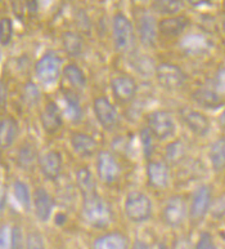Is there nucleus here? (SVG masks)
<instances>
[{"label": "nucleus", "instance_id": "nucleus-6", "mask_svg": "<svg viewBox=\"0 0 225 249\" xmlns=\"http://www.w3.org/2000/svg\"><path fill=\"white\" fill-rule=\"evenodd\" d=\"M212 203V190L209 185H201L194 190L188 207V214L193 223L202 222L206 214L210 212Z\"/></svg>", "mask_w": 225, "mask_h": 249}, {"label": "nucleus", "instance_id": "nucleus-13", "mask_svg": "<svg viewBox=\"0 0 225 249\" xmlns=\"http://www.w3.org/2000/svg\"><path fill=\"white\" fill-rule=\"evenodd\" d=\"M148 183L155 189H165L170 182L169 164L161 160H151L147 164Z\"/></svg>", "mask_w": 225, "mask_h": 249}, {"label": "nucleus", "instance_id": "nucleus-22", "mask_svg": "<svg viewBox=\"0 0 225 249\" xmlns=\"http://www.w3.org/2000/svg\"><path fill=\"white\" fill-rule=\"evenodd\" d=\"M18 136V123L13 118L0 120V149H9Z\"/></svg>", "mask_w": 225, "mask_h": 249}, {"label": "nucleus", "instance_id": "nucleus-34", "mask_svg": "<svg viewBox=\"0 0 225 249\" xmlns=\"http://www.w3.org/2000/svg\"><path fill=\"white\" fill-rule=\"evenodd\" d=\"M13 37V22L11 18L3 17L0 19V44L8 45Z\"/></svg>", "mask_w": 225, "mask_h": 249}, {"label": "nucleus", "instance_id": "nucleus-20", "mask_svg": "<svg viewBox=\"0 0 225 249\" xmlns=\"http://www.w3.org/2000/svg\"><path fill=\"white\" fill-rule=\"evenodd\" d=\"M189 19L185 16H170L160 21L159 31L167 37L179 36L188 27Z\"/></svg>", "mask_w": 225, "mask_h": 249}, {"label": "nucleus", "instance_id": "nucleus-28", "mask_svg": "<svg viewBox=\"0 0 225 249\" xmlns=\"http://www.w3.org/2000/svg\"><path fill=\"white\" fill-rule=\"evenodd\" d=\"M187 156V145L181 140L170 142L165 149V159L170 165H177L184 161Z\"/></svg>", "mask_w": 225, "mask_h": 249}, {"label": "nucleus", "instance_id": "nucleus-15", "mask_svg": "<svg viewBox=\"0 0 225 249\" xmlns=\"http://www.w3.org/2000/svg\"><path fill=\"white\" fill-rule=\"evenodd\" d=\"M33 209L40 222H48L54 209V199L44 189H37L33 193Z\"/></svg>", "mask_w": 225, "mask_h": 249}, {"label": "nucleus", "instance_id": "nucleus-11", "mask_svg": "<svg viewBox=\"0 0 225 249\" xmlns=\"http://www.w3.org/2000/svg\"><path fill=\"white\" fill-rule=\"evenodd\" d=\"M179 115H180L181 122L196 136L203 137L210 132V120L201 111H197L194 108L183 107L179 111Z\"/></svg>", "mask_w": 225, "mask_h": 249}, {"label": "nucleus", "instance_id": "nucleus-9", "mask_svg": "<svg viewBox=\"0 0 225 249\" xmlns=\"http://www.w3.org/2000/svg\"><path fill=\"white\" fill-rule=\"evenodd\" d=\"M96 173L98 177L106 185H112L120 178L121 168L117 159L110 151H100L96 158Z\"/></svg>", "mask_w": 225, "mask_h": 249}, {"label": "nucleus", "instance_id": "nucleus-3", "mask_svg": "<svg viewBox=\"0 0 225 249\" xmlns=\"http://www.w3.org/2000/svg\"><path fill=\"white\" fill-rule=\"evenodd\" d=\"M112 33H113V44L116 51L120 53H128L134 48L135 44V33L133 23L122 13H117L112 21Z\"/></svg>", "mask_w": 225, "mask_h": 249}, {"label": "nucleus", "instance_id": "nucleus-18", "mask_svg": "<svg viewBox=\"0 0 225 249\" xmlns=\"http://www.w3.org/2000/svg\"><path fill=\"white\" fill-rule=\"evenodd\" d=\"M62 112L59 110L58 105L54 102H48L41 112V125L44 130L49 134H54L62 128Z\"/></svg>", "mask_w": 225, "mask_h": 249}, {"label": "nucleus", "instance_id": "nucleus-32", "mask_svg": "<svg viewBox=\"0 0 225 249\" xmlns=\"http://www.w3.org/2000/svg\"><path fill=\"white\" fill-rule=\"evenodd\" d=\"M13 193H15L16 200L18 201V204L22 207L25 211H29L31 208V194H30L29 186L22 181H16L13 183Z\"/></svg>", "mask_w": 225, "mask_h": 249}, {"label": "nucleus", "instance_id": "nucleus-5", "mask_svg": "<svg viewBox=\"0 0 225 249\" xmlns=\"http://www.w3.org/2000/svg\"><path fill=\"white\" fill-rule=\"evenodd\" d=\"M147 123V128L151 130L155 138L161 141L173 137L177 132V123L174 116L165 110H156L151 112L148 115Z\"/></svg>", "mask_w": 225, "mask_h": 249}, {"label": "nucleus", "instance_id": "nucleus-27", "mask_svg": "<svg viewBox=\"0 0 225 249\" xmlns=\"http://www.w3.org/2000/svg\"><path fill=\"white\" fill-rule=\"evenodd\" d=\"M62 43L64 52L70 57H79L84 51V39L80 34L67 31L63 34Z\"/></svg>", "mask_w": 225, "mask_h": 249}, {"label": "nucleus", "instance_id": "nucleus-10", "mask_svg": "<svg viewBox=\"0 0 225 249\" xmlns=\"http://www.w3.org/2000/svg\"><path fill=\"white\" fill-rule=\"evenodd\" d=\"M187 216H188V204H187L184 197L180 196V195L170 197L162 211V218L167 226H181L184 223Z\"/></svg>", "mask_w": 225, "mask_h": 249}, {"label": "nucleus", "instance_id": "nucleus-19", "mask_svg": "<svg viewBox=\"0 0 225 249\" xmlns=\"http://www.w3.org/2000/svg\"><path fill=\"white\" fill-rule=\"evenodd\" d=\"M70 142L75 153L82 158H90L98 151V142L86 133L75 132L71 136Z\"/></svg>", "mask_w": 225, "mask_h": 249}, {"label": "nucleus", "instance_id": "nucleus-25", "mask_svg": "<svg viewBox=\"0 0 225 249\" xmlns=\"http://www.w3.org/2000/svg\"><path fill=\"white\" fill-rule=\"evenodd\" d=\"M209 159L215 172L225 171V138H219L211 143Z\"/></svg>", "mask_w": 225, "mask_h": 249}, {"label": "nucleus", "instance_id": "nucleus-24", "mask_svg": "<svg viewBox=\"0 0 225 249\" xmlns=\"http://www.w3.org/2000/svg\"><path fill=\"white\" fill-rule=\"evenodd\" d=\"M181 48L188 54H202L210 48V41L203 35L192 34V35H187L181 40Z\"/></svg>", "mask_w": 225, "mask_h": 249}, {"label": "nucleus", "instance_id": "nucleus-36", "mask_svg": "<svg viewBox=\"0 0 225 249\" xmlns=\"http://www.w3.org/2000/svg\"><path fill=\"white\" fill-rule=\"evenodd\" d=\"M23 96L29 105H36L40 100V92L33 83H27L23 89Z\"/></svg>", "mask_w": 225, "mask_h": 249}, {"label": "nucleus", "instance_id": "nucleus-39", "mask_svg": "<svg viewBox=\"0 0 225 249\" xmlns=\"http://www.w3.org/2000/svg\"><path fill=\"white\" fill-rule=\"evenodd\" d=\"M211 214L216 218H222L225 216V195L224 196H220L218 200L212 201L211 203Z\"/></svg>", "mask_w": 225, "mask_h": 249}, {"label": "nucleus", "instance_id": "nucleus-1", "mask_svg": "<svg viewBox=\"0 0 225 249\" xmlns=\"http://www.w3.org/2000/svg\"><path fill=\"white\" fill-rule=\"evenodd\" d=\"M82 217L89 225L94 227H106L112 222L111 205L100 196L94 194L92 196L84 197L82 200Z\"/></svg>", "mask_w": 225, "mask_h": 249}, {"label": "nucleus", "instance_id": "nucleus-31", "mask_svg": "<svg viewBox=\"0 0 225 249\" xmlns=\"http://www.w3.org/2000/svg\"><path fill=\"white\" fill-rule=\"evenodd\" d=\"M184 8L183 0H155L153 1V11L159 15L177 16Z\"/></svg>", "mask_w": 225, "mask_h": 249}, {"label": "nucleus", "instance_id": "nucleus-7", "mask_svg": "<svg viewBox=\"0 0 225 249\" xmlns=\"http://www.w3.org/2000/svg\"><path fill=\"white\" fill-rule=\"evenodd\" d=\"M155 75L157 82L167 90L180 89L187 82V75L180 67L174 63H161L156 67Z\"/></svg>", "mask_w": 225, "mask_h": 249}, {"label": "nucleus", "instance_id": "nucleus-33", "mask_svg": "<svg viewBox=\"0 0 225 249\" xmlns=\"http://www.w3.org/2000/svg\"><path fill=\"white\" fill-rule=\"evenodd\" d=\"M141 143L143 147L144 156L149 159L153 154L155 150V136L152 134V132L148 128H143L141 130Z\"/></svg>", "mask_w": 225, "mask_h": 249}, {"label": "nucleus", "instance_id": "nucleus-37", "mask_svg": "<svg viewBox=\"0 0 225 249\" xmlns=\"http://www.w3.org/2000/svg\"><path fill=\"white\" fill-rule=\"evenodd\" d=\"M194 249H218V247H216L214 239H212V236L209 232H203L199 236Z\"/></svg>", "mask_w": 225, "mask_h": 249}, {"label": "nucleus", "instance_id": "nucleus-52", "mask_svg": "<svg viewBox=\"0 0 225 249\" xmlns=\"http://www.w3.org/2000/svg\"><path fill=\"white\" fill-rule=\"evenodd\" d=\"M0 1H1V0H0Z\"/></svg>", "mask_w": 225, "mask_h": 249}, {"label": "nucleus", "instance_id": "nucleus-46", "mask_svg": "<svg viewBox=\"0 0 225 249\" xmlns=\"http://www.w3.org/2000/svg\"><path fill=\"white\" fill-rule=\"evenodd\" d=\"M191 5L193 7H199V5H203V4H207L210 3L211 0H187Z\"/></svg>", "mask_w": 225, "mask_h": 249}, {"label": "nucleus", "instance_id": "nucleus-40", "mask_svg": "<svg viewBox=\"0 0 225 249\" xmlns=\"http://www.w3.org/2000/svg\"><path fill=\"white\" fill-rule=\"evenodd\" d=\"M215 89L219 90L220 93L225 92V69L220 70L215 78Z\"/></svg>", "mask_w": 225, "mask_h": 249}, {"label": "nucleus", "instance_id": "nucleus-8", "mask_svg": "<svg viewBox=\"0 0 225 249\" xmlns=\"http://www.w3.org/2000/svg\"><path fill=\"white\" fill-rule=\"evenodd\" d=\"M94 115L99 124L106 130H112L120 123V115L117 108L107 97H96L93 104Z\"/></svg>", "mask_w": 225, "mask_h": 249}, {"label": "nucleus", "instance_id": "nucleus-45", "mask_svg": "<svg viewBox=\"0 0 225 249\" xmlns=\"http://www.w3.org/2000/svg\"><path fill=\"white\" fill-rule=\"evenodd\" d=\"M131 249H149V247H148L147 243L142 242V240H135Z\"/></svg>", "mask_w": 225, "mask_h": 249}, {"label": "nucleus", "instance_id": "nucleus-14", "mask_svg": "<svg viewBox=\"0 0 225 249\" xmlns=\"http://www.w3.org/2000/svg\"><path fill=\"white\" fill-rule=\"evenodd\" d=\"M39 167H40L41 173L44 175L45 178L49 181H56L62 172V156L56 150H50L43 156H40Z\"/></svg>", "mask_w": 225, "mask_h": 249}, {"label": "nucleus", "instance_id": "nucleus-26", "mask_svg": "<svg viewBox=\"0 0 225 249\" xmlns=\"http://www.w3.org/2000/svg\"><path fill=\"white\" fill-rule=\"evenodd\" d=\"M37 160H39L37 151L32 143L26 142L19 147L18 154H17V164L19 168H22L25 171H31L36 165Z\"/></svg>", "mask_w": 225, "mask_h": 249}, {"label": "nucleus", "instance_id": "nucleus-30", "mask_svg": "<svg viewBox=\"0 0 225 249\" xmlns=\"http://www.w3.org/2000/svg\"><path fill=\"white\" fill-rule=\"evenodd\" d=\"M64 114L72 122H79L82 118V108L80 100L72 92L64 93Z\"/></svg>", "mask_w": 225, "mask_h": 249}, {"label": "nucleus", "instance_id": "nucleus-48", "mask_svg": "<svg viewBox=\"0 0 225 249\" xmlns=\"http://www.w3.org/2000/svg\"><path fill=\"white\" fill-rule=\"evenodd\" d=\"M222 27H223V33L225 35V15L223 16V19H222Z\"/></svg>", "mask_w": 225, "mask_h": 249}, {"label": "nucleus", "instance_id": "nucleus-35", "mask_svg": "<svg viewBox=\"0 0 225 249\" xmlns=\"http://www.w3.org/2000/svg\"><path fill=\"white\" fill-rule=\"evenodd\" d=\"M13 248V227L3 225L0 227V249Z\"/></svg>", "mask_w": 225, "mask_h": 249}, {"label": "nucleus", "instance_id": "nucleus-4", "mask_svg": "<svg viewBox=\"0 0 225 249\" xmlns=\"http://www.w3.org/2000/svg\"><path fill=\"white\" fill-rule=\"evenodd\" d=\"M37 79L44 86H53L62 74V58L54 52H47L35 66Z\"/></svg>", "mask_w": 225, "mask_h": 249}, {"label": "nucleus", "instance_id": "nucleus-16", "mask_svg": "<svg viewBox=\"0 0 225 249\" xmlns=\"http://www.w3.org/2000/svg\"><path fill=\"white\" fill-rule=\"evenodd\" d=\"M192 98L198 106L207 110H215L225 104V97L215 88H198L193 92Z\"/></svg>", "mask_w": 225, "mask_h": 249}, {"label": "nucleus", "instance_id": "nucleus-43", "mask_svg": "<svg viewBox=\"0 0 225 249\" xmlns=\"http://www.w3.org/2000/svg\"><path fill=\"white\" fill-rule=\"evenodd\" d=\"M7 203V190L3 183L0 182V212H3Z\"/></svg>", "mask_w": 225, "mask_h": 249}, {"label": "nucleus", "instance_id": "nucleus-51", "mask_svg": "<svg viewBox=\"0 0 225 249\" xmlns=\"http://www.w3.org/2000/svg\"><path fill=\"white\" fill-rule=\"evenodd\" d=\"M0 58H1V53H0Z\"/></svg>", "mask_w": 225, "mask_h": 249}, {"label": "nucleus", "instance_id": "nucleus-17", "mask_svg": "<svg viewBox=\"0 0 225 249\" xmlns=\"http://www.w3.org/2000/svg\"><path fill=\"white\" fill-rule=\"evenodd\" d=\"M138 35L144 45L153 47L159 35V23L152 15H143L138 21Z\"/></svg>", "mask_w": 225, "mask_h": 249}, {"label": "nucleus", "instance_id": "nucleus-44", "mask_svg": "<svg viewBox=\"0 0 225 249\" xmlns=\"http://www.w3.org/2000/svg\"><path fill=\"white\" fill-rule=\"evenodd\" d=\"M26 4L31 13H35L37 11V0H26Z\"/></svg>", "mask_w": 225, "mask_h": 249}, {"label": "nucleus", "instance_id": "nucleus-47", "mask_svg": "<svg viewBox=\"0 0 225 249\" xmlns=\"http://www.w3.org/2000/svg\"><path fill=\"white\" fill-rule=\"evenodd\" d=\"M219 123H220V125L225 129V110L222 112V115L219 116Z\"/></svg>", "mask_w": 225, "mask_h": 249}, {"label": "nucleus", "instance_id": "nucleus-49", "mask_svg": "<svg viewBox=\"0 0 225 249\" xmlns=\"http://www.w3.org/2000/svg\"><path fill=\"white\" fill-rule=\"evenodd\" d=\"M159 249H169V248L166 247V244H160Z\"/></svg>", "mask_w": 225, "mask_h": 249}, {"label": "nucleus", "instance_id": "nucleus-12", "mask_svg": "<svg viewBox=\"0 0 225 249\" xmlns=\"http://www.w3.org/2000/svg\"><path fill=\"white\" fill-rule=\"evenodd\" d=\"M112 94L118 102L129 104L137 96L138 86L133 78L128 75H118L111 82Z\"/></svg>", "mask_w": 225, "mask_h": 249}, {"label": "nucleus", "instance_id": "nucleus-2", "mask_svg": "<svg viewBox=\"0 0 225 249\" xmlns=\"http://www.w3.org/2000/svg\"><path fill=\"white\" fill-rule=\"evenodd\" d=\"M151 199L141 191H131L126 195L124 211L129 221L134 223L145 222L152 217Z\"/></svg>", "mask_w": 225, "mask_h": 249}, {"label": "nucleus", "instance_id": "nucleus-21", "mask_svg": "<svg viewBox=\"0 0 225 249\" xmlns=\"http://www.w3.org/2000/svg\"><path fill=\"white\" fill-rule=\"evenodd\" d=\"M93 249H129V242L121 232H108L96 239Z\"/></svg>", "mask_w": 225, "mask_h": 249}, {"label": "nucleus", "instance_id": "nucleus-42", "mask_svg": "<svg viewBox=\"0 0 225 249\" xmlns=\"http://www.w3.org/2000/svg\"><path fill=\"white\" fill-rule=\"evenodd\" d=\"M21 243H22V234L19 227H13V248L12 249H21Z\"/></svg>", "mask_w": 225, "mask_h": 249}, {"label": "nucleus", "instance_id": "nucleus-38", "mask_svg": "<svg viewBox=\"0 0 225 249\" xmlns=\"http://www.w3.org/2000/svg\"><path fill=\"white\" fill-rule=\"evenodd\" d=\"M26 249H45L44 242H43L40 234L30 232L26 240Z\"/></svg>", "mask_w": 225, "mask_h": 249}, {"label": "nucleus", "instance_id": "nucleus-50", "mask_svg": "<svg viewBox=\"0 0 225 249\" xmlns=\"http://www.w3.org/2000/svg\"><path fill=\"white\" fill-rule=\"evenodd\" d=\"M139 1H147V0H139Z\"/></svg>", "mask_w": 225, "mask_h": 249}, {"label": "nucleus", "instance_id": "nucleus-29", "mask_svg": "<svg viewBox=\"0 0 225 249\" xmlns=\"http://www.w3.org/2000/svg\"><path fill=\"white\" fill-rule=\"evenodd\" d=\"M63 76L66 80L70 83L71 86L78 88V89H84L86 87V76H85L84 71L78 66V65H67L63 69Z\"/></svg>", "mask_w": 225, "mask_h": 249}, {"label": "nucleus", "instance_id": "nucleus-23", "mask_svg": "<svg viewBox=\"0 0 225 249\" xmlns=\"http://www.w3.org/2000/svg\"><path fill=\"white\" fill-rule=\"evenodd\" d=\"M76 185H78L82 197L92 196L96 193V181L93 172L89 168H80L76 172Z\"/></svg>", "mask_w": 225, "mask_h": 249}, {"label": "nucleus", "instance_id": "nucleus-41", "mask_svg": "<svg viewBox=\"0 0 225 249\" xmlns=\"http://www.w3.org/2000/svg\"><path fill=\"white\" fill-rule=\"evenodd\" d=\"M173 249H194L192 246V242L185 236L177 238L173 244Z\"/></svg>", "mask_w": 225, "mask_h": 249}]
</instances>
